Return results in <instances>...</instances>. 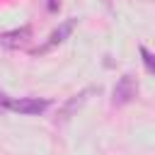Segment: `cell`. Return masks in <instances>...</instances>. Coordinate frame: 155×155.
<instances>
[{"mask_svg":"<svg viewBox=\"0 0 155 155\" xmlns=\"http://www.w3.org/2000/svg\"><path fill=\"white\" fill-rule=\"evenodd\" d=\"M138 94V80L133 75H121L111 90V104L114 107H124L128 102H133Z\"/></svg>","mask_w":155,"mask_h":155,"instance_id":"7a4b0ae2","label":"cell"},{"mask_svg":"<svg viewBox=\"0 0 155 155\" xmlns=\"http://www.w3.org/2000/svg\"><path fill=\"white\" fill-rule=\"evenodd\" d=\"M87 94H90V90H85V92H82V94H78L75 99H70V102L65 104V109L61 111V116H63V119H68V116L73 114V109H75V107H80V104L85 102V97H87Z\"/></svg>","mask_w":155,"mask_h":155,"instance_id":"5b68a950","label":"cell"},{"mask_svg":"<svg viewBox=\"0 0 155 155\" xmlns=\"http://www.w3.org/2000/svg\"><path fill=\"white\" fill-rule=\"evenodd\" d=\"M73 29H75V19H73V17H70V19H65V22H61V24H58V29H53V31H51V36H48L39 48H34V56H41V53H46V51L56 48L58 44H63V41L73 34Z\"/></svg>","mask_w":155,"mask_h":155,"instance_id":"3957f363","label":"cell"},{"mask_svg":"<svg viewBox=\"0 0 155 155\" xmlns=\"http://www.w3.org/2000/svg\"><path fill=\"white\" fill-rule=\"evenodd\" d=\"M48 107H51V99H39V97H19V99L7 97V99H5V104H2V109L17 111V114H27V116L44 114Z\"/></svg>","mask_w":155,"mask_h":155,"instance_id":"6da1fadb","label":"cell"},{"mask_svg":"<svg viewBox=\"0 0 155 155\" xmlns=\"http://www.w3.org/2000/svg\"><path fill=\"white\" fill-rule=\"evenodd\" d=\"M44 7L48 12H58L61 10V0H44Z\"/></svg>","mask_w":155,"mask_h":155,"instance_id":"52a82bcc","label":"cell"},{"mask_svg":"<svg viewBox=\"0 0 155 155\" xmlns=\"http://www.w3.org/2000/svg\"><path fill=\"white\" fill-rule=\"evenodd\" d=\"M138 51H140V58H143V65H145V70H148L150 75H155V53H150L145 46H140Z\"/></svg>","mask_w":155,"mask_h":155,"instance_id":"8992f818","label":"cell"},{"mask_svg":"<svg viewBox=\"0 0 155 155\" xmlns=\"http://www.w3.org/2000/svg\"><path fill=\"white\" fill-rule=\"evenodd\" d=\"M31 39V27H19L12 31H2L0 34V46L5 48H24Z\"/></svg>","mask_w":155,"mask_h":155,"instance_id":"277c9868","label":"cell"}]
</instances>
